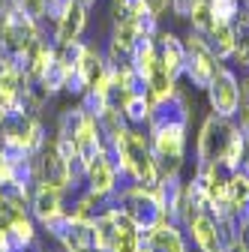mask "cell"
Instances as JSON below:
<instances>
[{
	"label": "cell",
	"mask_w": 249,
	"mask_h": 252,
	"mask_svg": "<svg viewBox=\"0 0 249 252\" xmlns=\"http://www.w3.org/2000/svg\"><path fill=\"white\" fill-rule=\"evenodd\" d=\"M207 90H210V105L216 108V114H219V117L237 114V108H240V84H237V78H234L231 69L219 66Z\"/></svg>",
	"instance_id": "cell-1"
},
{
	"label": "cell",
	"mask_w": 249,
	"mask_h": 252,
	"mask_svg": "<svg viewBox=\"0 0 249 252\" xmlns=\"http://www.w3.org/2000/svg\"><path fill=\"white\" fill-rule=\"evenodd\" d=\"M234 42H237V30L234 24H213L207 33V45L216 54V60H225L234 54Z\"/></svg>",
	"instance_id": "cell-8"
},
{
	"label": "cell",
	"mask_w": 249,
	"mask_h": 252,
	"mask_svg": "<svg viewBox=\"0 0 249 252\" xmlns=\"http://www.w3.org/2000/svg\"><path fill=\"white\" fill-rule=\"evenodd\" d=\"M156 51H159V63L165 66V72H168L171 78H177V75L183 72V63H186V48L180 45V39H177L174 33H159Z\"/></svg>",
	"instance_id": "cell-7"
},
{
	"label": "cell",
	"mask_w": 249,
	"mask_h": 252,
	"mask_svg": "<svg viewBox=\"0 0 249 252\" xmlns=\"http://www.w3.org/2000/svg\"><path fill=\"white\" fill-rule=\"evenodd\" d=\"M69 177H72V159H66L63 150L57 147V141H51L45 150H42V159H39V180L42 186H51V189H66L69 186Z\"/></svg>",
	"instance_id": "cell-2"
},
{
	"label": "cell",
	"mask_w": 249,
	"mask_h": 252,
	"mask_svg": "<svg viewBox=\"0 0 249 252\" xmlns=\"http://www.w3.org/2000/svg\"><path fill=\"white\" fill-rule=\"evenodd\" d=\"M48 3H57V0H48Z\"/></svg>",
	"instance_id": "cell-13"
},
{
	"label": "cell",
	"mask_w": 249,
	"mask_h": 252,
	"mask_svg": "<svg viewBox=\"0 0 249 252\" xmlns=\"http://www.w3.org/2000/svg\"><path fill=\"white\" fill-rule=\"evenodd\" d=\"M78 3H84V6H87V3H96V0H78Z\"/></svg>",
	"instance_id": "cell-12"
},
{
	"label": "cell",
	"mask_w": 249,
	"mask_h": 252,
	"mask_svg": "<svg viewBox=\"0 0 249 252\" xmlns=\"http://www.w3.org/2000/svg\"><path fill=\"white\" fill-rule=\"evenodd\" d=\"M138 246H141L138 225L120 207H114V228H111V246H108V252H138Z\"/></svg>",
	"instance_id": "cell-4"
},
{
	"label": "cell",
	"mask_w": 249,
	"mask_h": 252,
	"mask_svg": "<svg viewBox=\"0 0 249 252\" xmlns=\"http://www.w3.org/2000/svg\"><path fill=\"white\" fill-rule=\"evenodd\" d=\"M87 24V6L78 3V0H69V3L63 6V12L57 15V48H69L78 42L81 30Z\"/></svg>",
	"instance_id": "cell-3"
},
{
	"label": "cell",
	"mask_w": 249,
	"mask_h": 252,
	"mask_svg": "<svg viewBox=\"0 0 249 252\" xmlns=\"http://www.w3.org/2000/svg\"><path fill=\"white\" fill-rule=\"evenodd\" d=\"M213 24H234L240 15V0H207Z\"/></svg>",
	"instance_id": "cell-10"
},
{
	"label": "cell",
	"mask_w": 249,
	"mask_h": 252,
	"mask_svg": "<svg viewBox=\"0 0 249 252\" xmlns=\"http://www.w3.org/2000/svg\"><path fill=\"white\" fill-rule=\"evenodd\" d=\"M189 228H192V237H195V243H198L201 252H225L219 225H216V219H210L207 213H198L189 222Z\"/></svg>",
	"instance_id": "cell-6"
},
{
	"label": "cell",
	"mask_w": 249,
	"mask_h": 252,
	"mask_svg": "<svg viewBox=\"0 0 249 252\" xmlns=\"http://www.w3.org/2000/svg\"><path fill=\"white\" fill-rule=\"evenodd\" d=\"M33 210H36V216L42 219V222L54 219V216L60 213V195H57V189L42 186L39 192H36V198H33Z\"/></svg>",
	"instance_id": "cell-9"
},
{
	"label": "cell",
	"mask_w": 249,
	"mask_h": 252,
	"mask_svg": "<svg viewBox=\"0 0 249 252\" xmlns=\"http://www.w3.org/2000/svg\"><path fill=\"white\" fill-rule=\"evenodd\" d=\"M84 168H87V180H90V192L108 195L111 189H114V174H117V171H114V162L108 159L105 150H99Z\"/></svg>",
	"instance_id": "cell-5"
},
{
	"label": "cell",
	"mask_w": 249,
	"mask_h": 252,
	"mask_svg": "<svg viewBox=\"0 0 249 252\" xmlns=\"http://www.w3.org/2000/svg\"><path fill=\"white\" fill-rule=\"evenodd\" d=\"M189 15H192V27L198 30V33H210V27H213V15H210V6H207V0H192V9H189Z\"/></svg>",
	"instance_id": "cell-11"
}]
</instances>
